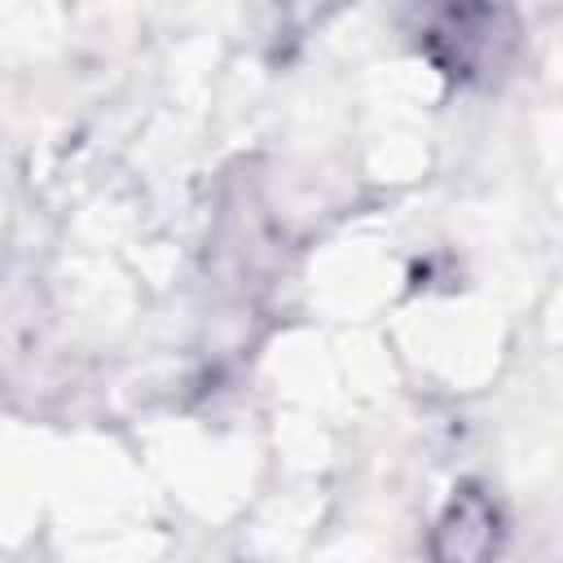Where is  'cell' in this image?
Listing matches in <instances>:
<instances>
[{
  "instance_id": "1",
  "label": "cell",
  "mask_w": 563,
  "mask_h": 563,
  "mask_svg": "<svg viewBox=\"0 0 563 563\" xmlns=\"http://www.w3.org/2000/svg\"><path fill=\"white\" fill-rule=\"evenodd\" d=\"M471 515H475V545H453L440 563H484V554H488V545H493V528H484V523H493V510L479 501V497H462V501H453V510H449V519L440 523V537H457V523L462 528H471ZM462 537H471V532H462Z\"/></svg>"
}]
</instances>
